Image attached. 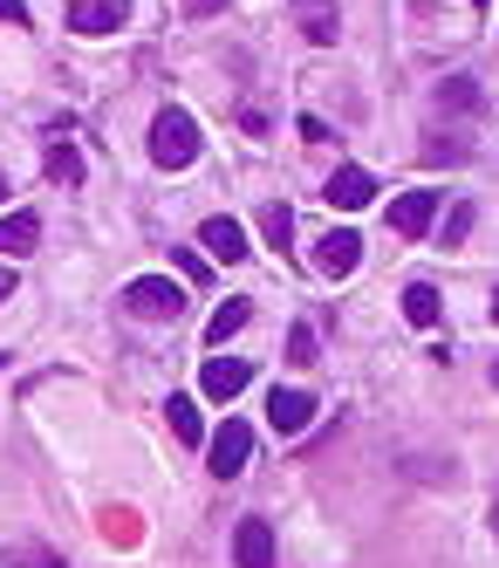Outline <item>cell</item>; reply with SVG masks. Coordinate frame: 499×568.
Listing matches in <instances>:
<instances>
[{"instance_id": "6da1fadb", "label": "cell", "mask_w": 499, "mask_h": 568, "mask_svg": "<svg viewBox=\"0 0 499 568\" xmlns=\"http://www.w3.org/2000/svg\"><path fill=\"white\" fill-rule=\"evenodd\" d=\"M151 158L164 172H185L192 158H198V124H192V110H157L151 116Z\"/></svg>"}, {"instance_id": "7a4b0ae2", "label": "cell", "mask_w": 499, "mask_h": 568, "mask_svg": "<svg viewBox=\"0 0 499 568\" xmlns=\"http://www.w3.org/2000/svg\"><path fill=\"white\" fill-rule=\"evenodd\" d=\"M123 308H131L138 322H172L185 308V288H179V281H164V274H138L131 288H123Z\"/></svg>"}, {"instance_id": "3957f363", "label": "cell", "mask_w": 499, "mask_h": 568, "mask_svg": "<svg viewBox=\"0 0 499 568\" xmlns=\"http://www.w3.org/2000/svg\"><path fill=\"white\" fill-rule=\"evenodd\" d=\"M308 261H315V274H328V281L356 274V261H363V233H356V226H328L315 247H308Z\"/></svg>"}, {"instance_id": "277c9868", "label": "cell", "mask_w": 499, "mask_h": 568, "mask_svg": "<svg viewBox=\"0 0 499 568\" xmlns=\"http://www.w3.org/2000/svg\"><path fill=\"white\" fill-rule=\"evenodd\" d=\"M246 459H254V425H240V418H226L220 425V438H213V479H240L246 473Z\"/></svg>"}, {"instance_id": "5b68a950", "label": "cell", "mask_w": 499, "mask_h": 568, "mask_svg": "<svg viewBox=\"0 0 499 568\" xmlns=\"http://www.w3.org/2000/svg\"><path fill=\"white\" fill-rule=\"evenodd\" d=\"M404 240H418L431 220H438V185H418V192H404V199H390V213H384Z\"/></svg>"}, {"instance_id": "8992f818", "label": "cell", "mask_w": 499, "mask_h": 568, "mask_svg": "<svg viewBox=\"0 0 499 568\" xmlns=\"http://www.w3.org/2000/svg\"><path fill=\"white\" fill-rule=\"evenodd\" d=\"M131 21V0H69V28L75 34H116Z\"/></svg>"}, {"instance_id": "52a82bcc", "label": "cell", "mask_w": 499, "mask_h": 568, "mask_svg": "<svg viewBox=\"0 0 499 568\" xmlns=\"http://www.w3.org/2000/svg\"><path fill=\"white\" fill-rule=\"evenodd\" d=\"M322 192H328V206H343V213H363L369 199H377V179H369L363 165H336Z\"/></svg>"}, {"instance_id": "ba28073f", "label": "cell", "mask_w": 499, "mask_h": 568, "mask_svg": "<svg viewBox=\"0 0 499 568\" xmlns=\"http://www.w3.org/2000/svg\"><path fill=\"white\" fill-rule=\"evenodd\" d=\"M246 384H254V371H246L240 356H213V363H205V371H198V397H213V404L240 397Z\"/></svg>"}, {"instance_id": "9c48e42d", "label": "cell", "mask_w": 499, "mask_h": 568, "mask_svg": "<svg viewBox=\"0 0 499 568\" xmlns=\"http://www.w3.org/2000/svg\"><path fill=\"white\" fill-rule=\"evenodd\" d=\"M233 561H240V568H274V527H267L261 514L233 527Z\"/></svg>"}, {"instance_id": "30bf717a", "label": "cell", "mask_w": 499, "mask_h": 568, "mask_svg": "<svg viewBox=\"0 0 499 568\" xmlns=\"http://www.w3.org/2000/svg\"><path fill=\"white\" fill-rule=\"evenodd\" d=\"M198 247L213 254L220 267H233V261H246V233H240V220H226V213H213L198 226Z\"/></svg>"}, {"instance_id": "8fae6325", "label": "cell", "mask_w": 499, "mask_h": 568, "mask_svg": "<svg viewBox=\"0 0 499 568\" xmlns=\"http://www.w3.org/2000/svg\"><path fill=\"white\" fill-rule=\"evenodd\" d=\"M295 21H302V34L315 49H328L343 34V8H336V0H295Z\"/></svg>"}, {"instance_id": "7c38bea8", "label": "cell", "mask_w": 499, "mask_h": 568, "mask_svg": "<svg viewBox=\"0 0 499 568\" xmlns=\"http://www.w3.org/2000/svg\"><path fill=\"white\" fill-rule=\"evenodd\" d=\"M267 418H274V432H302L315 418V397L308 390H274L267 397Z\"/></svg>"}, {"instance_id": "4fadbf2b", "label": "cell", "mask_w": 499, "mask_h": 568, "mask_svg": "<svg viewBox=\"0 0 499 568\" xmlns=\"http://www.w3.org/2000/svg\"><path fill=\"white\" fill-rule=\"evenodd\" d=\"M438 110L472 116V110H486V90L472 83V75H445V83H438Z\"/></svg>"}, {"instance_id": "5bb4252c", "label": "cell", "mask_w": 499, "mask_h": 568, "mask_svg": "<svg viewBox=\"0 0 499 568\" xmlns=\"http://www.w3.org/2000/svg\"><path fill=\"white\" fill-rule=\"evenodd\" d=\"M438 288H431V281H410V288H404V322H410V329H438Z\"/></svg>"}, {"instance_id": "9a60e30c", "label": "cell", "mask_w": 499, "mask_h": 568, "mask_svg": "<svg viewBox=\"0 0 499 568\" xmlns=\"http://www.w3.org/2000/svg\"><path fill=\"white\" fill-rule=\"evenodd\" d=\"M34 240H41V220H34V213H8V220H0V254H8V261L28 254Z\"/></svg>"}, {"instance_id": "2e32d148", "label": "cell", "mask_w": 499, "mask_h": 568, "mask_svg": "<svg viewBox=\"0 0 499 568\" xmlns=\"http://www.w3.org/2000/svg\"><path fill=\"white\" fill-rule=\"evenodd\" d=\"M164 418H172L179 445H198V438H205V418H198V397H164Z\"/></svg>"}, {"instance_id": "e0dca14e", "label": "cell", "mask_w": 499, "mask_h": 568, "mask_svg": "<svg viewBox=\"0 0 499 568\" xmlns=\"http://www.w3.org/2000/svg\"><path fill=\"white\" fill-rule=\"evenodd\" d=\"M246 315H254V308H246L240 295H233V302H220V308H213V322H205V343L220 349L226 336H240V329H246Z\"/></svg>"}, {"instance_id": "ac0fdd59", "label": "cell", "mask_w": 499, "mask_h": 568, "mask_svg": "<svg viewBox=\"0 0 499 568\" xmlns=\"http://www.w3.org/2000/svg\"><path fill=\"white\" fill-rule=\"evenodd\" d=\"M261 233L274 240V254H287V247H295V213H287L281 199H267V206H261Z\"/></svg>"}, {"instance_id": "d6986e66", "label": "cell", "mask_w": 499, "mask_h": 568, "mask_svg": "<svg viewBox=\"0 0 499 568\" xmlns=\"http://www.w3.org/2000/svg\"><path fill=\"white\" fill-rule=\"evenodd\" d=\"M41 172H49V185H75L82 179V158L69 144H49V158H41Z\"/></svg>"}, {"instance_id": "ffe728a7", "label": "cell", "mask_w": 499, "mask_h": 568, "mask_svg": "<svg viewBox=\"0 0 499 568\" xmlns=\"http://www.w3.org/2000/svg\"><path fill=\"white\" fill-rule=\"evenodd\" d=\"M472 220H479L472 206H451V213H445V233H438V247H466V233H472Z\"/></svg>"}, {"instance_id": "44dd1931", "label": "cell", "mask_w": 499, "mask_h": 568, "mask_svg": "<svg viewBox=\"0 0 499 568\" xmlns=\"http://www.w3.org/2000/svg\"><path fill=\"white\" fill-rule=\"evenodd\" d=\"M322 349H315V322H295L287 329V363H315Z\"/></svg>"}, {"instance_id": "7402d4cb", "label": "cell", "mask_w": 499, "mask_h": 568, "mask_svg": "<svg viewBox=\"0 0 499 568\" xmlns=\"http://www.w3.org/2000/svg\"><path fill=\"white\" fill-rule=\"evenodd\" d=\"M466 158H472V151H466L459 138H431V144H425V165H466Z\"/></svg>"}, {"instance_id": "603a6c76", "label": "cell", "mask_w": 499, "mask_h": 568, "mask_svg": "<svg viewBox=\"0 0 499 568\" xmlns=\"http://www.w3.org/2000/svg\"><path fill=\"white\" fill-rule=\"evenodd\" d=\"M295 131H302L308 144H322V138H336V131H328V124H322V116H302V124H295Z\"/></svg>"}, {"instance_id": "cb8c5ba5", "label": "cell", "mask_w": 499, "mask_h": 568, "mask_svg": "<svg viewBox=\"0 0 499 568\" xmlns=\"http://www.w3.org/2000/svg\"><path fill=\"white\" fill-rule=\"evenodd\" d=\"M0 21H14V28H28V8H21V0H0Z\"/></svg>"}, {"instance_id": "d4e9b609", "label": "cell", "mask_w": 499, "mask_h": 568, "mask_svg": "<svg viewBox=\"0 0 499 568\" xmlns=\"http://www.w3.org/2000/svg\"><path fill=\"white\" fill-rule=\"evenodd\" d=\"M185 8H192V14H213V8H226V0H185Z\"/></svg>"}, {"instance_id": "484cf974", "label": "cell", "mask_w": 499, "mask_h": 568, "mask_svg": "<svg viewBox=\"0 0 499 568\" xmlns=\"http://www.w3.org/2000/svg\"><path fill=\"white\" fill-rule=\"evenodd\" d=\"M14 295V267H0V302H8Z\"/></svg>"}, {"instance_id": "4316f807", "label": "cell", "mask_w": 499, "mask_h": 568, "mask_svg": "<svg viewBox=\"0 0 499 568\" xmlns=\"http://www.w3.org/2000/svg\"><path fill=\"white\" fill-rule=\"evenodd\" d=\"M492 535H499V486H492Z\"/></svg>"}, {"instance_id": "83f0119b", "label": "cell", "mask_w": 499, "mask_h": 568, "mask_svg": "<svg viewBox=\"0 0 499 568\" xmlns=\"http://www.w3.org/2000/svg\"><path fill=\"white\" fill-rule=\"evenodd\" d=\"M492 322H499V288H492Z\"/></svg>"}, {"instance_id": "f1b7e54d", "label": "cell", "mask_w": 499, "mask_h": 568, "mask_svg": "<svg viewBox=\"0 0 499 568\" xmlns=\"http://www.w3.org/2000/svg\"><path fill=\"white\" fill-rule=\"evenodd\" d=\"M492 384H499V356H492Z\"/></svg>"}, {"instance_id": "f546056e", "label": "cell", "mask_w": 499, "mask_h": 568, "mask_svg": "<svg viewBox=\"0 0 499 568\" xmlns=\"http://www.w3.org/2000/svg\"><path fill=\"white\" fill-rule=\"evenodd\" d=\"M0 199H8V179H0Z\"/></svg>"}, {"instance_id": "4dcf8cb0", "label": "cell", "mask_w": 499, "mask_h": 568, "mask_svg": "<svg viewBox=\"0 0 499 568\" xmlns=\"http://www.w3.org/2000/svg\"><path fill=\"white\" fill-rule=\"evenodd\" d=\"M472 8H486V0H472Z\"/></svg>"}, {"instance_id": "1f68e13d", "label": "cell", "mask_w": 499, "mask_h": 568, "mask_svg": "<svg viewBox=\"0 0 499 568\" xmlns=\"http://www.w3.org/2000/svg\"><path fill=\"white\" fill-rule=\"evenodd\" d=\"M0 363H8V349H0Z\"/></svg>"}]
</instances>
